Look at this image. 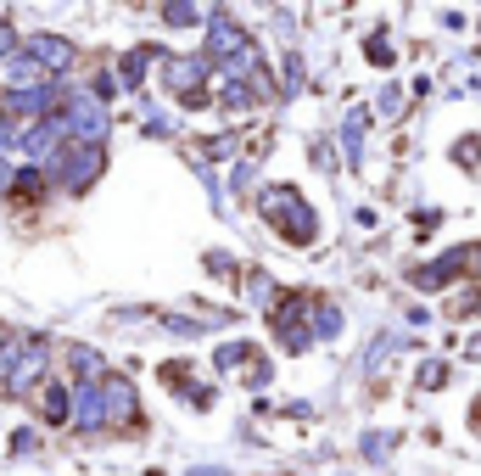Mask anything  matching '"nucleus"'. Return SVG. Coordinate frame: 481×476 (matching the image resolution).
Returning <instances> with one entry per match:
<instances>
[{"instance_id":"f03ea898","label":"nucleus","mask_w":481,"mask_h":476,"mask_svg":"<svg viewBox=\"0 0 481 476\" xmlns=\"http://www.w3.org/2000/svg\"><path fill=\"white\" fill-rule=\"evenodd\" d=\"M56 130H62V135H73L79 146H95V141L107 135V112L95 107V102H73L68 112H56Z\"/></svg>"},{"instance_id":"0eeeda50","label":"nucleus","mask_w":481,"mask_h":476,"mask_svg":"<svg viewBox=\"0 0 481 476\" xmlns=\"http://www.w3.org/2000/svg\"><path fill=\"white\" fill-rule=\"evenodd\" d=\"M40 370H45V347H40V342H28V347H23V359H12V370H6L12 393H28V381H40Z\"/></svg>"},{"instance_id":"6e6552de","label":"nucleus","mask_w":481,"mask_h":476,"mask_svg":"<svg viewBox=\"0 0 481 476\" xmlns=\"http://www.w3.org/2000/svg\"><path fill=\"white\" fill-rule=\"evenodd\" d=\"M51 102H56V90H51V84H40V90H17V95H12V112H45Z\"/></svg>"},{"instance_id":"1a4fd4ad","label":"nucleus","mask_w":481,"mask_h":476,"mask_svg":"<svg viewBox=\"0 0 481 476\" xmlns=\"http://www.w3.org/2000/svg\"><path fill=\"white\" fill-rule=\"evenodd\" d=\"M45 415H51V421H68V393H62V387H51V398H45Z\"/></svg>"},{"instance_id":"9d476101","label":"nucleus","mask_w":481,"mask_h":476,"mask_svg":"<svg viewBox=\"0 0 481 476\" xmlns=\"http://www.w3.org/2000/svg\"><path fill=\"white\" fill-rule=\"evenodd\" d=\"M6 56H17V28L0 23V62H6Z\"/></svg>"},{"instance_id":"7ed1b4c3","label":"nucleus","mask_w":481,"mask_h":476,"mask_svg":"<svg viewBox=\"0 0 481 476\" xmlns=\"http://www.w3.org/2000/svg\"><path fill=\"white\" fill-rule=\"evenodd\" d=\"M95 174H101V146H68L56 157V180L68 190H84Z\"/></svg>"},{"instance_id":"f8f14e48","label":"nucleus","mask_w":481,"mask_h":476,"mask_svg":"<svg viewBox=\"0 0 481 476\" xmlns=\"http://www.w3.org/2000/svg\"><path fill=\"white\" fill-rule=\"evenodd\" d=\"M476 421H481V409H476Z\"/></svg>"},{"instance_id":"9b49d317","label":"nucleus","mask_w":481,"mask_h":476,"mask_svg":"<svg viewBox=\"0 0 481 476\" xmlns=\"http://www.w3.org/2000/svg\"><path fill=\"white\" fill-rule=\"evenodd\" d=\"M470 252H476V258H465V264H476V269H481V247H470Z\"/></svg>"},{"instance_id":"f257e3e1","label":"nucleus","mask_w":481,"mask_h":476,"mask_svg":"<svg viewBox=\"0 0 481 476\" xmlns=\"http://www.w3.org/2000/svg\"><path fill=\"white\" fill-rule=\"evenodd\" d=\"M264 219H269V225H274L285 241H308V236H313V213L303 208L297 190H285V185L264 190Z\"/></svg>"},{"instance_id":"39448f33","label":"nucleus","mask_w":481,"mask_h":476,"mask_svg":"<svg viewBox=\"0 0 481 476\" xmlns=\"http://www.w3.org/2000/svg\"><path fill=\"white\" fill-rule=\"evenodd\" d=\"M28 56H34L45 73H62V68L73 62V45H68V40H56V34H34V40H28Z\"/></svg>"},{"instance_id":"423d86ee","label":"nucleus","mask_w":481,"mask_h":476,"mask_svg":"<svg viewBox=\"0 0 481 476\" xmlns=\"http://www.w3.org/2000/svg\"><path fill=\"white\" fill-rule=\"evenodd\" d=\"M202 62L197 56H179V62H168V90H179L185 95V102H197V95H202Z\"/></svg>"},{"instance_id":"20e7f679","label":"nucleus","mask_w":481,"mask_h":476,"mask_svg":"<svg viewBox=\"0 0 481 476\" xmlns=\"http://www.w3.org/2000/svg\"><path fill=\"white\" fill-rule=\"evenodd\" d=\"M0 79H6V84H12V95H17V90H40L51 73H45L28 51H23V56H6V62H0Z\"/></svg>"}]
</instances>
